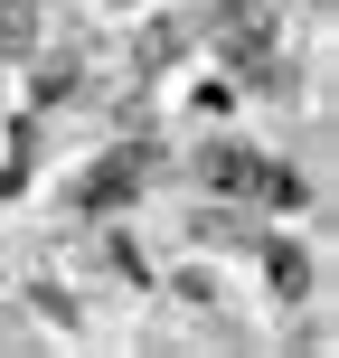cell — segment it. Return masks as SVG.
I'll use <instances>...</instances> for the list:
<instances>
[{
    "instance_id": "7a4b0ae2",
    "label": "cell",
    "mask_w": 339,
    "mask_h": 358,
    "mask_svg": "<svg viewBox=\"0 0 339 358\" xmlns=\"http://www.w3.org/2000/svg\"><path fill=\"white\" fill-rule=\"evenodd\" d=\"M273 38H283V19H273L264 0H226V10L208 19V48H217V66H245V57H264Z\"/></svg>"
},
{
    "instance_id": "6da1fadb",
    "label": "cell",
    "mask_w": 339,
    "mask_h": 358,
    "mask_svg": "<svg viewBox=\"0 0 339 358\" xmlns=\"http://www.w3.org/2000/svg\"><path fill=\"white\" fill-rule=\"evenodd\" d=\"M151 161H161V151H132V142H123V151H104V161L75 179L66 198H75L85 217H104V208H132V198H142V179H151Z\"/></svg>"
},
{
    "instance_id": "277c9868",
    "label": "cell",
    "mask_w": 339,
    "mask_h": 358,
    "mask_svg": "<svg viewBox=\"0 0 339 358\" xmlns=\"http://www.w3.org/2000/svg\"><path fill=\"white\" fill-rule=\"evenodd\" d=\"M264 273H273V292H283V302H302V292H311V255L292 245V236H273V245H264Z\"/></svg>"
},
{
    "instance_id": "3957f363",
    "label": "cell",
    "mask_w": 339,
    "mask_h": 358,
    "mask_svg": "<svg viewBox=\"0 0 339 358\" xmlns=\"http://www.w3.org/2000/svg\"><path fill=\"white\" fill-rule=\"evenodd\" d=\"M254 170H264L254 142H208V151H198V189L236 198V208H254Z\"/></svg>"
}]
</instances>
